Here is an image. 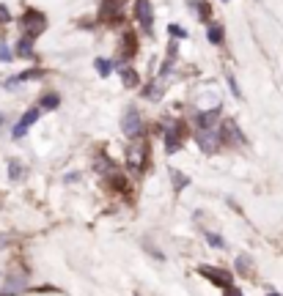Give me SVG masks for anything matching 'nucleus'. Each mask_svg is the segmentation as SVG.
Returning a JSON list of instances; mask_svg holds the SVG:
<instances>
[{"mask_svg":"<svg viewBox=\"0 0 283 296\" xmlns=\"http://www.w3.org/2000/svg\"><path fill=\"white\" fill-rule=\"evenodd\" d=\"M198 271H201V274H204L206 280H212L215 285H220V288L234 285V274H231L228 269H220V266H201Z\"/></svg>","mask_w":283,"mask_h":296,"instance_id":"f257e3e1","label":"nucleus"},{"mask_svg":"<svg viewBox=\"0 0 283 296\" xmlns=\"http://www.w3.org/2000/svg\"><path fill=\"white\" fill-rule=\"evenodd\" d=\"M22 28L28 30V36H39L42 30L47 28V19H44V14H39V11H25V17H22Z\"/></svg>","mask_w":283,"mask_h":296,"instance_id":"f03ea898","label":"nucleus"},{"mask_svg":"<svg viewBox=\"0 0 283 296\" xmlns=\"http://www.w3.org/2000/svg\"><path fill=\"white\" fill-rule=\"evenodd\" d=\"M135 14H137V22H140V28L146 30V33H151V28H154V9H151L149 0H137Z\"/></svg>","mask_w":283,"mask_h":296,"instance_id":"7ed1b4c3","label":"nucleus"},{"mask_svg":"<svg viewBox=\"0 0 283 296\" xmlns=\"http://www.w3.org/2000/svg\"><path fill=\"white\" fill-rule=\"evenodd\" d=\"M39 115H42V110H39V107H30L28 113L17 121V126H14V137H22V134H25V132L30 129V126H33V124L39 121Z\"/></svg>","mask_w":283,"mask_h":296,"instance_id":"20e7f679","label":"nucleus"},{"mask_svg":"<svg viewBox=\"0 0 283 296\" xmlns=\"http://www.w3.org/2000/svg\"><path fill=\"white\" fill-rule=\"evenodd\" d=\"M121 129H124L127 137H137V134H140V115H137L135 110H127L124 121H121Z\"/></svg>","mask_w":283,"mask_h":296,"instance_id":"39448f33","label":"nucleus"},{"mask_svg":"<svg viewBox=\"0 0 283 296\" xmlns=\"http://www.w3.org/2000/svg\"><path fill=\"white\" fill-rule=\"evenodd\" d=\"M217 137H220L217 132H212V129H201V132H198V137H196V143L209 154V151H215L217 146H220V140H217Z\"/></svg>","mask_w":283,"mask_h":296,"instance_id":"423d86ee","label":"nucleus"},{"mask_svg":"<svg viewBox=\"0 0 283 296\" xmlns=\"http://www.w3.org/2000/svg\"><path fill=\"white\" fill-rule=\"evenodd\" d=\"M165 148L171 151V154L182 148V126H179V124H173L171 129H168V134H165Z\"/></svg>","mask_w":283,"mask_h":296,"instance_id":"0eeeda50","label":"nucleus"},{"mask_svg":"<svg viewBox=\"0 0 283 296\" xmlns=\"http://www.w3.org/2000/svg\"><path fill=\"white\" fill-rule=\"evenodd\" d=\"M121 6H124V0H102V17L116 19L121 14Z\"/></svg>","mask_w":283,"mask_h":296,"instance_id":"6e6552de","label":"nucleus"},{"mask_svg":"<svg viewBox=\"0 0 283 296\" xmlns=\"http://www.w3.org/2000/svg\"><path fill=\"white\" fill-rule=\"evenodd\" d=\"M223 137L231 140V143H245V137H242V132H239V126L234 124V121H225V124H223Z\"/></svg>","mask_w":283,"mask_h":296,"instance_id":"1a4fd4ad","label":"nucleus"},{"mask_svg":"<svg viewBox=\"0 0 283 296\" xmlns=\"http://www.w3.org/2000/svg\"><path fill=\"white\" fill-rule=\"evenodd\" d=\"M44 71H39V69H30V71H22L20 77H11V80H6V88H14V85H20V83H25V80H36V77H42Z\"/></svg>","mask_w":283,"mask_h":296,"instance_id":"9d476101","label":"nucleus"},{"mask_svg":"<svg viewBox=\"0 0 283 296\" xmlns=\"http://www.w3.org/2000/svg\"><path fill=\"white\" fill-rule=\"evenodd\" d=\"M196 121H198L201 129H212L215 121H217V110H206V113H198Z\"/></svg>","mask_w":283,"mask_h":296,"instance_id":"9b49d317","label":"nucleus"},{"mask_svg":"<svg viewBox=\"0 0 283 296\" xmlns=\"http://www.w3.org/2000/svg\"><path fill=\"white\" fill-rule=\"evenodd\" d=\"M146 154H149V146L132 148V151H129V165H135V167H143V159H146Z\"/></svg>","mask_w":283,"mask_h":296,"instance_id":"f8f14e48","label":"nucleus"},{"mask_svg":"<svg viewBox=\"0 0 283 296\" xmlns=\"http://www.w3.org/2000/svg\"><path fill=\"white\" fill-rule=\"evenodd\" d=\"M206 38H209V42H212V44H223V28L220 25H215V22H212V25H209L206 28Z\"/></svg>","mask_w":283,"mask_h":296,"instance_id":"ddd939ff","label":"nucleus"},{"mask_svg":"<svg viewBox=\"0 0 283 296\" xmlns=\"http://www.w3.org/2000/svg\"><path fill=\"white\" fill-rule=\"evenodd\" d=\"M168 175L173 179V189H176V192H182V189L190 184V179H187L184 173H179V170H168Z\"/></svg>","mask_w":283,"mask_h":296,"instance_id":"4468645a","label":"nucleus"},{"mask_svg":"<svg viewBox=\"0 0 283 296\" xmlns=\"http://www.w3.org/2000/svg\"><path fill=\"white\" fill-rule=\"evenodd\" d=\"M58 93H44L42 96V102H39V110H55L58 107Z\"/></svg>","mask_w":283,"mask_h":296,"instance_id":"2eb2a0df","label":"nucleus"},{"mask_svg":"<svg viewBox=\"0 0 283 296\" xmlns=\"http://www.w3.org/2000/svg\"><path fill=\"white\" fill-rule=\"evenodd\" d=\"M250 269H253V261H250V255H239V258H237V271L247 277Z\"/></svg>","mask_w":283,"mask_h":296,"instance_id":"dca6fc26","label":"nucleus"},{"mask_svg":"<svg viewBox=\"0 0 283 296\" xmlns=\"http://www.w3.org/2000/svg\"><path fill=\"white\" fill-rule=\"evenodd\" d=\"M121 83H124L127 88H135L137 85V74H135V69H121Z\"/></svg>","mask_w":283,"mask_h":296,"instance_id":"f3484780","label":"nucleus"},{"mask_svg":"<svg viewBox=\"0 0 283 296\" xmlns=\"http://www.w3.org/2000/svg\"><path fill=\"white\" fill-rule=\"evenodd\" d=\"M20 55L22 58H33V42H30V36H25L20 42Z\"/></svg>","mask_w":283,"mask_h":296,"instance_id":"a211bd4d","label":"nucleus"},{"mask_svg":"<svg viewBox=\"0 0 283 296\" xmlns=\"http://www.w3.org/2000/svg\"><path fill=\"white\" fill-rule=\"evenodd\" d=\"M190 9L196 11L201 19H206V17H209V9H206V3H201V0H190Z\"/></svg>","mask_w":283,"mask_h":296,"instance_id":"6ab92c4d","label":"nucleus"},{"mask_svg":"<svg viewBox=\"0 0 283 296\" xmlns=\"http://www.w3.org/2000/svg\"><path fill=\"white\" fill-rule=\"evenodd\" d=\"M9 175H11V181H20L22 175H25V167H22L20 162H11L9 165Z\"/></svg>","mask_w":283,"mask_h":296,"instance_id":"aec40b11","label":"nucleus"},{"mask_svg":"<svg viewBox=\"0 0 283 296\" xmlns=\"http://www.w3.org/2000/svg\"><path fill=\"white\" fill-rule=\"evenodd\" d=\"M94 66H96V71H99L102 77H108V74H110V69H113V63H110L108 58H99V61L94 63Z\"/></svg>","mask_w":283,"mask_h":296,"instance_id":"412c9836","label":"nucleus"},{"mask_svg":"<svg viewBox=\"0 0 283 296\" xmlns=\"http://www.w3.org/2000/svg\"><path fill=\"white\" fill-rule=\"evenodd\" d=\"M121 47H124L121 52H124L127 58H129V55H135V38H132V33H127V36H124V44H121Z\"/></svg>","mask_w":283,"mask_h":296,"instance_id":"4be33fe9","label":"nucleus"},{"mask_svg":"<svg viewBox=\"0 0 283 296\" xmlns=\"http://www.w3.org/2000/svg\"><path fill=\"white\" fill-rule=\"evenodd\" d=\"M206 242L212 244V247H217V250H223V247H225V242H223V236H217V233H212V230H206Z\"/></svg>","mask_w":283,"mask_h":296,"instance_id":"5701e85b","label":"nucleus"},{"mask_svg":"<svg viewBox=\"0 0 283 296\" xmlns=\"http://www.w3.org/2000/svg\"><path fill=\"white\" fill-rule=\"evenodd\" d=\"M168 30H171V33H173L176 38H184V36H187V30H184L182 25H171V28H168Z\"/></svg>","mask_w":283,"mask_h":296,"instance_id":"b1692460","label":"nucleus"},{"mask_svg":"<svg viewBox=\"0 0 283 296\" xmlns=\"http://www.w3.org/2000/svg\"><path fill=\"white\" fill-rule=\"evenodd\" d=\"M11 58H14V55H11V50H9L6 44H0V61H11Z\"/></svg>","mask_w":283,"mask_h":296,"instance_id":"393cba45","label":"nucleus"},{"mask_svg":"<svg viewBox=\"0 0 283 296\" xmlns=\"http://www.w3.org/2000/svg\"><path fill=\"white\" fill-rule=\"evenodd\" d=\"M110 162H108V156H99V162H96V170H110Z\"/></svg>","mask_w":283,"mask_h":296,"instance_id":"a878e982","label":"nucleus"},{"mask_svg":"<svg viewBox=\"0 0 283 296\" xmlns=\"http://www.w3.org/2000/svg\"><path fill=\"white\" fill-rule=\"evenodd\" d=\"M11 19V14H9V9L6 6H0V25H6V22Z\"/></svg>","mask_w":283,"mask_h":296,"instance_id":"bb28decb","label":"nucleus"},{"mask_svg":"<svg viewBox=\"0 0 283 296\" xmlns=\"http://www.w3.org/2000/svg\"><path fill=\"white\" fill-rule=\"evenodd\" d=\"M113 181H116V189H127V179H121V175H113Z\"/></svg>","mask_w":283,"mask_h":296,"instance_id":"cd10ccee","label":"nucleus"},{"mask_svg":"<svg viewBox=\"0 0 283 296\" xmlns=\"http://www.w3.org/2000/svg\"><path fill=\"white\" fill-rule=\"evenodd\" d=\"M225 296H245V293H242L239 288H234V285H228V288H225Z\"/></svg>","mask_w":283,"mask_h":296,"instance_id":"c85d7f7f","label":"nucleus"},{"mask_svg":"<svg viewBox=\"0 0 283 296\" xmlns=\"http://www.w3.org/2000/svg\"><path fill=\"white\" fill-rule=\"evenodd\" d=\"M228 85H231L234 96H242V93H239V85H237V80H234V77H228Z\"/></svg>","mask_w":283,"mask_h":296,"instance_id":"c756f323","label":"nucleus"},{"mask_svg":"<svg viewBox=\"0 0 283 296\" xmlns=\"http://www.w3.org/2000/svg\"><path fill=\"white\" fill-rule=\"evenodd\" d=\"M267 296H280V293H278V291H270V293H267Z\"/></svg>","mask_w":283,"mask_h":296,"instance_id":"7c9ffc66","label":"nucleus"},{"mask_svg":"<svg viewBox=\"0 0 283 296\" xmlns=\"http://www.w3.org/2000/svg\"><path fill=\"white\" fill-rule=\"evenodd\" d=\"M0 124H3V118H0Z\"/></svg>","mask_w":283,"mask_h":296,"instance_id":"2f4dec72","label":"nucleus"}]
</instances>
